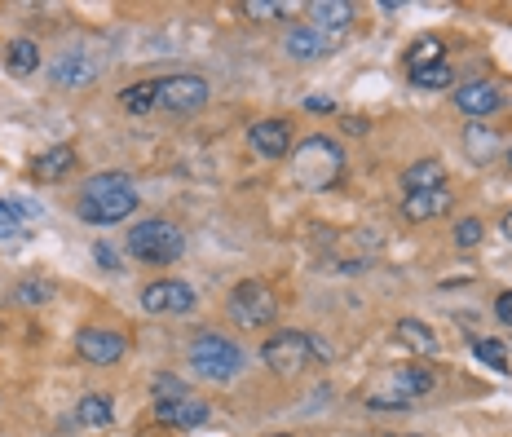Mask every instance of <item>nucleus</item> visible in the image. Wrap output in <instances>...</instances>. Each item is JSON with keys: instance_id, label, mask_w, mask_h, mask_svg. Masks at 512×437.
<instances>
[{"instance_id": "obj_5", "label": "nucleus", "mask_w": 512, "mask_h": 437, "mask_svg": "<svg viewBox=\"0 0 512 437\" xmlns=\"http://www.w3.org/2000/svg\"><path fill=\"white\" fill-rule=\"evenodd\" d=\"M226 314L243 327V332H256V327H270L274 318H279V296H274L261 279H243V283L230 292Z\"/></svg>"}, {"instance_id": "obj_3", "label": "nucleus", "mask_w": 512, "mask_h": 437, "mask_svg": "<svg viewBox=\"0 0 512 437\" xmlns=\"http://www.w3.org/2000/svg\"><path fill=\"white\" fill-rule=\"evenodd\" d=\"M128 252H133L142 265H173L181 252H186V234L164 217L137 221V226L128 230Z\"/></svg>"}, {"instance_id": "obj_21", "label": "nucleus", "mask_w": 512, "mask_h": 437, "mask_svg": "<svg viewBox=\"0 0 512 437\" xmlns=\"http://www.w3.org/2000/svg\"><path fill=\"white\" fill-rule=\"evenodd\" d=\"M398 340L415 354H437V336L433 327H424L420 318H398Z\"/></svg>"}, {"instance_id": "obj_16", "label": "nucleus", "mask_w": 512, "mask_h": 437, "mask_svg": "<svg viewBox=\"0 0 512 437\" xmlns=\"http://www.w3.org/2000/svg\"><path fill=\"white\" fill-rule=\"evenodd\" d=\"M389 385H393V393H398L402 402H411V398H424V393H433L437 376H433V371H424V367H398L389 376Z\"/></svg>"}, {"instance_id": "obj_10", "label": "nucleus", "mask_w": 512, "mask_h": 437, "mask_svg": "<svg viewBox=\"0 0 512 437\" xmlns=\"http://www.w3.org/2000/svg\"><path fill=\"white\" fill-rule=\"evenodd\" d=\"M155 420L168 424V429H199V424L212 420V407L204 398H190V393H181V398H155Z\"/></svg>"}, {"instance_id": "obj_30", "label": "nucleus", "mask_w": 512, "mask_h": 437, "mask_svg": "<svg viewBox=\"0 0 512 437\" xmlns=\"http://www.w3.org/2000/svg\"><path fill=\"white\" fill-rule=\"evenodd\" d=\"M186 393V385H181L177 376H159L155 380V398H181Z\"/></svg>"}, {"instance_id": "obj_7", "label": "nucleus", "mask_w": 512, "mask_h": 437, "mask_svg": "<svg viewBox=\"0 0 512 437\" xmlns=\"http://www.w3.org/2000/svg\"><path fill=\"white\" fill-rule=\"evenodd\" d=\"M155 106L173 115H195L208 106V80L204 76H159L155 80Z\"/></svg>"}, {"instance_id": "obj_9", "label": "nucleus", "mask_w": 512, "mask_h": 437, "mask_svg": "<svg viewBox=\"0 0 512 437\" xmlns=\"http://www.w3.org/2000/svg\"><path fill=\"white\" fill-rule=\"evenodd\" d=\"M142 309L146 314H190L195 309V287L181 279H159L142 292Z\"/></svg>"}, {"instance_id": "obj_37", "label": "nucleus", "mask_w": 512, "mask_h": 437, "mask_svg": "<svg viewBox=\"0 0 512 437\" xmlns=\"http://www.w3.org/2000/svg\"><path fill=\"white\" fill-rule=\"evenodd\" d=\"M279 437H283V433H279Z\"/></svg>"}, {"instance_id": "obj_32", "label": "nucleus", "mask_w": 512, "mask_h": 437, "mask_svg": "<svg viewBox=\"0 0 512 437\" xmlns=\"http://www.w3.org/2000/svg\"><path fill=\"white\" fill-rule=\"evenodd\" d=\"M93 257L102 261V270H120V257L111 252V243H98V248H93Z\"/></svg>"}, {"instance_id": "obj_15", "label": "nucleus", "mask_w": 512, "mask_h": 437, "mask_svg": "<svg viewBox=\"0 0 512 437\" xmlns=\"http://www.w3.org/2000/svg\"><path fill=\"white\" fill-rule=\"evenodd\" d=\"M402 186H407V195H420V190H442L446 186L442 159H415L407 173H402Z\"/></svg>"}, {"instance_id": "obj_35", "label": "nucleus", "mask_w": 512, "mask_h": 437, "mask_svg": "<svg viewBox=\"0 0 512 437\" xmlns=\"http://www.w3.org/2000/svg\"><path fill=\"white\" fill-rule=\"evenodd\" d=\"M499 230H504V239H512V208L504 212V221H499Z\"/></svg>"}, {"instance_id": "obj_14", "label": "nucleus", "mask_w": 512, "mask_h": 437, "mask_svg": "<svg viewBox=\"0 0 512 437\" xmlns=\"http://www.w3.org/2000/svg\"><path fill=\"white\" fill-rule=\"evenodd\" d=\"M455 106H460L464 115H473V120H482V115H495L499 106H504V93L490 80H473V84H464V89H455Z\"/></svg>"}, {"instance_id": "obj_1", "label": "nucleus", "mask_w": 512, "mask_h": 437, "mask_svg": "<svg viewBox=\"0 0 512 437\" xmlns=\"http://www.w3.org/2000/svg\"><path fill=\"white\" fill-rule=\"evenodd\" d=\"M137 204H142V195L124 173H93L76 199V212L89 226H115V221L133 217Z\"/></svg>"}, {"instance_id": "obj_8", "label": "nucleus", "mask_w": 512, "mask_h": 437, "mask_svg": "<svg viewBox=\"0 0 512 437\" xmlns=\"http://www.w3.org/2000/svg\"><path fill=\"white\" fill-rule=\"evenodd\" d=\"M76 349L84 362H93V367H115V362L124 358L128 340L124 332H111V327H84L76 336Z\"/></svg>"}, {"instance_id": "obj_31", "label": "nucleus", "mask_w": 512, "mask_h": 437, "mask_svg": "<svg viewBox=\"0 0 512 437\" xmlns=\"http://www.w3.org/2000/svg\"><path fill=\"white\" fill-rule=\"evenodd\" d=\"M495 318H499L504 327H512V287H508V292H499V301H495Z\"/></svg>"}, {"instance_id": "obj_18", "label": "nucleus", "mask_w": 512, "mask_h": 437, "mask_svg": "<svg viewBox=\"0 0 512 437\" xmlns=\"http://www.w3.org/2000/svg\"><path fill=\"white\" fill-rule=\"evenodd\" d=\"M5 67L14 71V76H31V71L40 67V45L36 40H9L5 45Z\"/></svg>"}, {"instance_id": "obj_22", "label": "nucleus", "mask_w": 512, "mask_h": 437, "mask_svg": "<svg viewBox=\"0 0 512 437\" xmlns=\"http://www.w3.org/2000/svg\"><path fill=\"white\" fill-rule=\"evenodd\" d=\"M53 80H58L62 89H76V84L93 80V62H84L80 53H62V58L53 62Z\"/></svg>"}, {"instance_id": "obj_13", "label": "nucleus", "mask_w": 512, "mask_h": 437, "mask_svg": "<svg viewBox=\"0 0 512 437\" xmlns=\"http://www.w3.org/2000/svg\"><path fill=\"white\" fill-rule=\"evenodd\" d=\"M455 195L451 190H420V195H402V217L411 221V226H424V221L442 217V212H451Z\"/></svg>"}, {"instance_id": "obj_26", "label": "nucleus", "mask_w": 512, "mask_h": 437, "mask_svg": "<svg viewBox=\"0 0 512 437\" xmlns=\"http://www.w3.org/2000/svg\"><path fill=\"white\" fill-rule=\"evenodd\" d=\"M473 354L486 362V367H495V371H508V349L499 345V340H490V336H477L473 340Z\"/></svg>"}, {"instance_id": "obj_34", "label": "nucleus", "mask_w": 512, "mask_h": 437, "mask_svg": "<svg viewBox=\"0 0 512 437\" xmlns=\"http://www.w3.org/2000/svg\"><path fill=\"white\" fill-rule=\"evenodd\" d=\"M345 133H367V120H354V115H349V120H345Z\"/></svg>"}, {"instance_id": "obj_19", "label": "nucleus", "mask_w": 512, "mask_h": 437, "mask_svg": "<svg viewBox=\"0 0 512 437\" xmlns=\"http://www.w3.org/2000/svg\"><path fill=\"white\" fill-rule=\"evenodd\" d=\"M283 49L292 53V58L309 62V58H318V53H327V40L318 36L314 27H292V31H287V40H283Z\"/></svg>"}, {"instance_id": "obj_6", "label": "nucleus", "mask_w": 512, "mask_h": 437, "mask_svg": "<svg viewBox=\"0 0 512 437\" xmlns=\"http://www.w3.org/2000/svg\"><path fill=\"white\" fill-rule=\"evenodd\" d=\"M190 367L204 380H234L243 371V349L217 332H199V340L190 345Z\"/></svg>"}, {"instance_id": "obj_24", "label": "nucleus", "mask_w": 512, "mask_h": 437, "mask_svg": "<svg viewBox=\"0 0 512 437\" xmlns=\"http://www.w3.org/2000/svg\"><path fill=\"white\" fill-rule=\"evenodd\" d=\"M442 40L437 36H424V40H415L411 53H407V71H420V67H433V62H446L442 58Z\"/></svg>"}, {"instance_id": "obj_36", "label": "nucleus", "mask_w": 512, "mask_h": 437, "mask_svg": "<svg viewBox=\"0 0 512 437\" xmlns=\"http://www.w3.org/2000/svg\"><path fill=\"white\" fill-rule=\"evenodd\" d=\"M508 164H512V142H508Z\"/></svg>"}, {"instance_id": "obj_23", "label": "nucleus", "mask_w": 512, "mask_h": 437, "mask_svg": "<svg viewBox=\"0 0 512 437\" xmlns=\"http://www.w3.org/2000/svg\"><path fill=\"white\" fill-rule=\"evenodd\" d=\"M120 106H124V111H133V115L155 111V80H137V84H128V89L120 93Z\"/></svg>"}, {"instance_id": "obj_17", "label": "nucleus", "mask_w": 512, "mask_h": 437, "mask_svg": "<svg viewBox=\"0 0 512 437\" xmlns=\"http://www.w3.org/2000/svg\"><path fill=\"white\" fill-rule=\"evenodd\" d=\"M71 168H76V146H53V151L36 155L31 177H36V181H58V177H67Z\"/></svg>"}, {"instance_id": "obj_12", "label": "nucleus", "mask_w": 512, "mask_h": 437, "mask_svg": "<svg viewBox=\"0 0 512 437\" xmlns=\"http://www.w3.org/2000/svg\"><path fill=\"white\" fill-rule=\"evenodd\" d=\"M248 146L261 159H283L292 151V129H287L283 120H256L248 129Z\"/></svg>"}, {"instance_id": "obj_25", "label": "nucleus", "mask_w": 512, "mask_h": 437, "mask_svg": "<svg viewBox=\"0 0 512 437\" xmlns=\"http://www.w3.org/2000/svg\"><path fill=\"white\" fill-rule=\"evenodd\" d=\"M411 84L415 89H451L455 84V71L446 67V62H433V67H420V71H411Z\"/></svg>"}, {"instance_id": "obj_27", "label": "nucleus", "mask_w": 512, "mask_h": 437, "mask_svg": "<svg viewBox=\"0 0 512 437\" xmlns=\"http://www.w3.org/2000/svg\"><path fill=\"white\" fill-rule=\"evenodd\" d=\"M239 9L248 18H292V5H283V0H248Z\"/></svg>"}, {"instance_id": "obj_20", "label": "nucleus", "mask_w": 512, "mask_h": 437, "mask_svg": "<svg viewBox=\"0 0 512 437\" xmlns=\"http://www.w3.org/2000/svg\"><path fill=\"white\" fill-rule=\"evenodd\" d=\"M76 415H80V424H89V429H106V424L115 420V407L106 393H84L76 402Z\"/></svg>"}, {"instance_id": "obj_33", "label": "nucleus", "mask_w": 512, "mask_h": 437, "mask_svg": "<svg viewBox=\"0 0 512 437\" xmlns=\"http://www.w3.org/2000/svg\"><path fill=\"white\" fill-rule=\"evenodd\" d=\"M305 106H309V111H327V115L336 111V102H332V98H309Z\"/></svg>"}, {"instance_id": "obj_4", "label": "nucleus", "mask_w": 512, "mask_h": 437, "mask_svg": "<svg viewBox=\"0 0 512 437\" xmlns=\"http://www.w3.org/2000/svg\"><path fill=\"white\" fill-rule=\"evenodd\" d=\"M340 168H345V151L327 137H305L292 155V173L309 190H327L340 177Z\"/></svg>"}, {"instance_id": "obj_11", "label": "nucleus", "mask_w": 512, "mask_h": 437, "mask_svg": "<svg viewBox=\"0 0 512 437\" xmlns=\"http://www.w3.org/2000/svg\"><path fill=\"white\" fill-rule=\"evenodd\" d=\"M309 14H314V31L327 40V49L340 45L345 31L354 27V5H345V0H318V5H309Z\"/></svg>"}, {"instance_id": "obj_28", "label": "nucleus", "mask_w": 512, "mask_h": 437, "mask_svg": "<svg viewBox=\"0 0 512 437\" xmlns=\"http://www.w3.org/2000/svg\"><path fill=\"white\" fill-rule=\"evenodd\" d=\"M486 239V226L477 217H464L455 221V248H477V243Z\"/></svg>"}, {"instance_id": "obj_2", "label": "nucleus", "mask_w": 512, "mask_h": 437, "mask_svg": "<svg viewBox=\"0 0 512 437\" xmlns=\"http://www.w3.org/2000/svg\"><path fill=\"white\" fill-rule=\"evenodd\" d=\"M327 358H332V349H327L323 340H314L309 332H274L261 345V362L270 371H279V376H296V371H305L309 362H327Z\"/></svg>"}, {"instance_id": "obj_29", "label": "nucleus", "mask_w": 512, "mask_h": 437, "mask_svg": "<svg viewBox=\"0 0 512 437\" xmlns=\"http://www.w3.org/2000/svg\"><path fill=\"white\" fill-rule=\"evenodd\" d=\"M49 296H53L49 283H36V279H31V283H18V301H23V305H45Z\"/></svg>"}]
</instances>
